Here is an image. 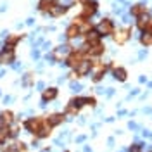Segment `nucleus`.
<instances>
[{
    "label": "nucleus",
    "instance_id": "nucleus-19",
    "mask_svg": "<svg viewBox=\"0 0 152 152\" xmlns=\"http://www.w3.org/2000/svg\"><path fill=\"white\" fill-rule=\"evenodd\" d=\"M23 38H24V35H10V37H7L5 43H4V47L5 48H16V45H18Z\"/></svg>",
    "mask_w": 152,
    "mask_h": 152
},
{
    "label": "nucleus",
    "instance_id": "nucleus-5",
    "mask_svg": "<svg viewBox=\"0 0 152 152\" xmlns=\"http://www.w3.org/2000/svg\"><path fill=\"white\" fill-rule=\"evenodd\" d=\"M16 62V48H2L0 50V64H14Z\"/></svg>",
    "mask_w": 152,
    "mask_h": 152
},
{
    "label": "nucleus",
    "instance_id": "nucleus-25",
    "mask_svg": "<svg viewBox=\"0 0 152 152\" xmlns=\"http://www.w3.org/2000/svg\"><path fill=\"white\" fill-rule=\"evenodd\" d=\"M71 88H73L75 92H78V90H81V85H80V83H75V81H71Z\"/></svg>",
    "mask_w": 152,
    "mask_h": 152
},
{
    "label": "nucleus",
    "instance_id": "nucleus-1",
    "mask_svg": "<svg viewBox=\"0 0 152 152\" xmlns=\"http://www.w3.org/2000/svg\"><path fill=\"white\" fill-rule=\"evenodd\" d=\"M92 71H94V62H92L88 57H85V59L73 69V75H69V76H71V78H83V76H88Z\"/></svg>",
    "mask_w": 152,
    "mask_h": 152
},
{
    "label": "nucleus",
    "instance_id": "nucleus-30",
    "mask_svg": "<svg viewBox=\"0 0 152 152\" xmlns=\"http://www.w3.org/2000/svg\"><path fill=\"white\" fill-rule=\"evenodd\" d=\"M138 81H140V83H145V81H147V78H145V76H140V80H138Z\"/></svg>",
    "mask_w": 152,
    "mask_h": 152
},
{
    "label": "nucleus",
    "instance_id": "nucleus-2",
    "mask_svg": "<svg viewBox=\"0 0 152 152\" xmlns=\"http://www.w3.org/2000/svg\"><path fill=\"white\" fill-rule=\"evenodd\" d=\"M95 28H97V31L100 33V37H113L114 31H116V24H114L113 19L105 18V19H102Z\"/></svg>",
    "mask_w": 152,
    "mask_h": 152
},
{
    "label": "nucleus",
    "instance_id": "nucleus-9",
    "mask_svg": "<svg viewBox=\"0 0 152 152\" xmlns=\"http://www.w3.org/2000/svg\"><path fill=\"white\" fill-rule=\"evenodd\" d=\"M83 37H85V45H95V43L102 42V37H100V33L97 31V28H92L88 33H85Z\"/></svg>",
    "mask_w": 152,
    "mask_h": 152
},
{
    "label": "nucleus",
    "instance_id": "nucleus-17",
    "mask_svg": "<svg viewBox=\"0 0 152 152\" xmlns=\"http://www.w3.org/2000/svg\"><path fill=\"white\" fill-rule=\"evenodd\" d=\"M111 73H113V78L114 80H118V81H126V76H128V71L124 69V67H121V66H113L111 67Z\"/></svg>",
    "mask_w": 152,
    "mask_h": 152
},
{
    "label": "nucleus",
    "instance_id": "nucleus-27",
    "mask_svg": "<svg viewBox=\"0 0 152 152\" xmlns=\"http://www.w3.org/2000/svg\"><path fill=\"white\" fill-rule=\"evenodd\" d=\"M31 56H33V59H38L40 54H38V50H33V52H31Z\"/></svg>",
    "mask_w": 152,
    "mask_h": 152
},
{
    "label": "nucleus",
    "instance_id": "nucleus-8",
    "mask_svg": "<svg viewBox=\"0 0 152 152\" xmlns=\"http://www.w3.org/2000/svg\"><path fill=\"white\" fill-rule=\"evenodd\" d=\"M97 10H99V4H97V2L94 0V2H88V4H85L80 14H81L83 18L90 19L92 16H95V14H97Z\"/></svg>",
    "mask_w": 152,
    "mask_h": 152
},
{
    "label": "nucleus",
    "instance_id": "nucleus-12",
    "mask_svg": "<svg viewBox=\"0 0 152 152\" xmlns=\"http://www.w3.org/2000/svg\"><path fill=\"white\" fill-rule=\"evenodd\" d=\"M138 40H140V43L143 47H152V24L147 29L140 31V38Z\"/></svg>",
    "mask_w": 152,
    "mask_h": 152
},
{
    "label": "nucleus",
    "instance_id": "nucleus-32",
    "mask_svg": "<svg viewBox=\"0 0 152 152\" xmlns=\"http://www.w3.org/2000/svg\"><path fill=\"white\" fill-rule=\"evenodd\" d=\"M42 152H50V149H43V151H42Z\"/></svg>",
    "mask_w": 152,
    "mask_h": 152
},
{
    "label": "nucleus",
    "instance_id": "nucleus-14",
    "mask_svg": "<svg viewBox=\"0 0 152 152\" xmlns=\"http://www.w3.org/2000/svg\"><path fill=\"white\" fill-rule=\"evenodd\" d=\"M57 2H59V0H38L37 7H38V10H40L42 14H45V16H47L48 12H50V9L56 5Z\"/></svg>",
    "mask_w": 152,
    "mask_h": 152
},
{
    "label": "nucleus",
    "instance_id": "nucleus-4",
    "mask_svg": "<svg viewBox=\"0 0 152 152\" xmlns=\"http://www.w3.org/2000/svg\"><path fill=\"white\" fill-rule=\"evenodd\" d=\"M43 119H45V118H42V116H38V118H28V119L23 123V126H24V130L28 133L35 135V132L40 128V124L43 123Z\"/></svg>",
    "mask_w": 152,
    "mask_h": 152
},
{
    "label": "nucleus",
    "instance_id": "nucleus-29",
    "mask_svg": "<svg viewBox=\"0 0 152 152\" xmlns=\"http://www.w3.org/2000/svg\"><path fill=\"white\" fill-rule=\"evenodd\" d=\"M138 57H140V59H143V57H147V52H145V50H142V52H140V56H138Z\"/></svg>",
    "mask_w": 152,
    "mask_h": 152
},
{
    "label": "nucleus",
    "instance_id": "nucleus-20",
    "mask_svg": "<svg viewBox=\"0 0 152 152\" xmlns=\"http://www.w3.org/2000/svg\"><path fill=\"white\" fill-rule=\"evenodd\" d=\"M10 138V126H4L0 128V147L4 143H7V140Z\"/></svg>",
    "mask_w": 152,
    "mask_h": 152
},
{
    "label": "nucleus",
    "instance_id": "nucleus-10",
    "mask_svg": "<svg viewBox=\"0 0 152 152\" xmlns=\"http://www.w3.org/2000/svg\"><path fill=\"white\" fill-rule=\"evenodd\" d=\"M151 24H152V16L149 14V12H145V14H142V16H138V18H137V23H135V26L140 29V31L147 29Z\"/></svg>",
    "mask_w": 152,
    "mask_h": 152
},
{
    "label": "nucleus",
    "instance_id": "nucleus-13",
    "mask_svg": "<svg viewBox=\"0 0 152 152\" xmlns=\"http://www.w3.org/2000/svg\"><path fill=\"white\" fill-rule=\"evenodd\" d=\"M64 37H66V40H75V38L81 37V29H80V26H76L75 23H71V24L66 28Z\"/></svg>",
    "mask_w": 152,
    "mask_h": 152
},
{
    "label": "nucleus",
    "instance_id": "nucleus-28",
    "mask_svg": "<svg viewBox=\"0 0 152 152\" xmlns=\"http://www.w3.org/2000/svg\"><path fill=\"white\" fill-rule=\"evenodd\" d=\"M78 2H80L81 5H85V4H88V2H94V0H78Z\"/></svg>",
    "mask_w": 152,
    "mask_h": 152
},
{
    "label": "nucleus",
    "instance_id": "nucleus-22",
    "mask_svg": "<svg viewBox=\"0 0 152 152\" xmlns=\"http://www.w3.org/2000/svg\"><path fill=\"white\" fill-rule=\"evenodd\" d=\"M69 104L78 107V109H81V107H85L86 102H85V97H73L71 100H69Z\"/></svg>",
    "mask_w": 152,
    "mask_h": 152
},
{
    "label": "nucleus",
    "instance_id": "nucleus-24",
    "mask_svg": "<svg viewBox=\"0 0 152 152\" xmlns=\"http://www.w3.org/2000/svg\"><path fill=\"white\" fill-rule=\"evenodd\" d=\"M85 102H86V105L95 107V105H97V99H95V97H85Z\"/></svg>",
    "mask_w": 152,
    "mask_h": 152
},
{
    "label": "nucleus",
    "instance_id": "nucleus-3",
    "mask_svg": "<svg viewBox=\"0 0 152 152\" xmlns=\"http://www.w3.org/2000/svg\"><path fill=\"white\" fill-rule=\"evenodd\" d=\"M132 28H118L114 31L113 35V40L116 45H124V43H128V40L132 38Z\"/></svg>",
    "mask_w": 152,
    "mask_h": 152
},
{
    "label": "nucleus",
    "instance_id": "nucleus-15",
    "mask_svg": "<svg viewBox=\"0 0 152 152\" xmlns=\"http://www.w3.org/2000/svg\"><path fill=\"white\" fill-rule=\"evenodd\" d=\"M73 50V47L71 45H67V43H64V45H59V47H56L52 52L56 54V57L61 61V59H66L67 56H69V52Z\"/></svg>",
    "mask_w": 152,
    "mask_h": 152
},
{
    "label": "nucleus",
    "instance_id": "nucleus-7",
    "mask_svg": "<svg viewBox=\"0 0 152 152\" xmlns=\"http://www.w3.org/2000/svg\"><path fill=\"white\" fill-rule=\"evenodd\" d=\"M45 119H47V123L50 124L52 128H56V126H59V124H62L66 121L67 116L64 113H54V114H50V116H47Z\"/></svg>",
    "mask_w": 152,
    "mask_h": 152
},
{
    "label": "nucleus",
    "instance_id": "nucleus-21",
    "mask_svg": "<svg viewBox=\"0 0 152 152\" xmlns=\"http://www.w3.org/2000/svg\"><path fill=\"white\" fill-rule=\"evenodd\" d=\"M78 113H80V109H78V107H75V105H71V104H67L66 109H64V114H66L67 118H76V116H78Z\"/></svg>",
    "mask_w": 152,
    "mask_h": 152
},
{
    "label": "nucleus",
    "instance_id": "nucleus-31",
    "mask_svg": "<svg viewBox=\"0 0 152 152\" xmlns=\"http://www.w3.org/2000/svg\"><path fill=\"white\" fill-rule=\"evenodd\" d=\"M38 88H40V90H43V88H45V85H43V81H40V83H38Z\"/></svg>",
    "mask_w": 152,
    "mask_h": 152
},
{
    "label": "nucleus",
    "instance_id": "nucleus-18",
    "mask_svg": "<svg viewBox=\"0 0 152 152\" xmlns=\"http://www.w3.org/2000/svg\"><path fill=\"white\" fill-rule=\"evenodd\" d=\"M145 12H149V10H147V7H145V4H143V2L135 4V5L130 7V16H133V18H138V16L145 14Z\"/></svg>",
    "mask_w": 152,
    "mask_h": 152
},
{
    "label": "nucleus",
    "instance_id": "nucleus-23",
    "mask_svg": "<svg viewBox=\"0 0 152 152\" xmlns=\"http://www.w3.org/2000/svg\"><path fill=\"white\" fill-rule=\"evenodd\" d=\"M21 85L24 86V88H28V86L33 85V73H26V75L23 76V81H21Z\"/></svg>",
    "mask_w": 152,
    "mask_h": 152
},
{
    "label": "nucleus",
    "instance_id": "nucleus-33",
    "mask_svg": "<svg viewBox=\"0 0 152 152\" xmlns=\"http://www.w3.org/2000/svg\"><path fill=\"white\" fill-rule=\"evenodd\" d=\"M66 152H71V151H66Z\"/></svg>",
    "mask_w": 152,
    "mask_h": 152
},
{
    "label": "nucleus",
    "instance_id": "nucleus-16",
    "mask_svg": "<svg viewBox=\"0 0 152 152\" xmlns=\"http://www.w3.org/2000/svg\"><path fill=\"white\" fill-rule=\"evenodd\" d=\"M14 124V113L12 111H2L0 113V128Z\"/></svg>",
    "mask_w": 152,
    "mask_h": 152
},
{
    "label": "nucleus",
    "instance_id": "nucleus-11",
    "mask_svg": "<svg viewBox=\"0 0 152 152\" xmlns=\"http://www.w3.org/2000/svg\"><path fill=\"white\" fill-rule=\"evenodd\" d=\"M69 9H71L69 5H64V4H59V2H57L56 5L50 9V12H48L47 16H50V18H61V16H64Z\"/></svg>",
    "mask_w": 152,
    "mask_h": 152
},
{
    "label": "nucleus",
    "instance_id": "nucleus-6",
    "mask_svg": "<svg viewBox=\"0 0 152 152\" xmlns=\"http://www.w3.org/2000/svg\"><path fill=\"white\" fill-rule=\"evenodd\" d=\"M57 95H59V90L56 86H48V88H43L42 90V105H45L50 100H56Z\"/></svg>",
    "mask_w": 152,
    "mask_h": 152
},
{
    "label": "nucleus",
    "instance_id": "nucleus-26",
    "mask_svg": "<svg viewBox=\"0 0 152 152\" xmlns=\"http://www.w3.org/2000/svg\"><path fill=\"white\" fill-rule=\"evenodd\" d=\"M85 140H86V137H85V135H80V137H76V142H78V143L85 142Z\"/></svg>",
    "mask_w": 152,
    "mask_h": 152
}]
</instances>
